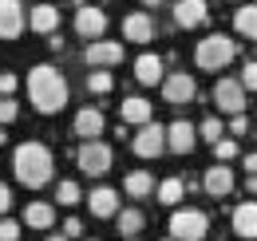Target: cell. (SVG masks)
I'll return each instance as SVG.
<instances>
[{
    "mask_svg": "<svg viewBox=\"0 0 257 241\" xmlns=\"http://www.w3.org/2000/svg\"><path fill=\"white\" fill-rule=\"evenodd\" d=\"M194 95H198V83H194V75H186V71L162 75V99H166V103L182 107V103H190Z\"/></svg>",
    "mask_w": 257,
    "mask_h": 241,
    "instance_id": "9c48e42d",
    "label": "cell"
},
{
    "mask_svg": "<svg viewBox=\"0 0 257 241\" xmlns=\"http://www.w3.org/2000/svg\"><path fill=\"white\" fill-rule=\"evenodd\" d=\"M87 206L95 217H115L119 213V194L111 190V186H95L91 194H87Z\"/></svg>",
    "mask_w": 257,
    "mask_h": 241,
    "instance_id": "e0dca14e",
    "label": "cell"
},
{
    "mask_svg": "<svg viewBox=\"0 0 257 241\" xmlns=\"http://www.w3.org/2000/svg\"><path fill=\"white\" fill-rule=\"evenodd\" d=\"M24 225H32V229H52V225H56V210H52L48 202H28Z\"/></svg>",
    "mask_w": 257,
    "mask_h": 241,
    "instance_id": "7402d4cb",
    "label": "cell"
},
{
    "mask_svg": "<svg viewBox=\"0 0 257 241\" xmlns=\"http://www.w3.org/2000/svg\"><path fill=\"white\" fill-rule=\"evenodd\" d=\"M127 241H139V237H127Z\"/></svg>",
    "mask_w": 257,
    "mask_h": 241,
    "instance_id": "7bdbcfd3",
    "label": "cell"
},
{
    "mask_svg": "<svg viewBox=\"0 0 257 241\" xmlns=\"http://www.w3.org/2000/svg\"><path fill=\"white\" fill-rule=\"evenodd\" d=\"M8 206H12V190L0 182V213H8Z\"/></svg>",
    "mask_w": 257,
    "mask_h": 241,
    "instance_id": "8d00e7d4",
    "label": "cell"
},
{
    "mask_svg": "<svg viewBox=\"0 0 257 241\" xmlns=\"http://www.w3.org/2000/svg\"><path fill=\"white\" fill-rule=\"evenodd\" d=\"M155 194H159L162 206H178V202H182V194H186V182H182V178H166V182L155 186Z\"/></svg>",
    "mask_w": 257,
    "mask_h": 241,
    "instance_id": "d4e9b609",
    "label": "cell"
},
{
    "mask_svg": "<svg viewBox=\"0 0 257 241\" xmlns=\"http://www.w3.org/2000/svg\"><path fill=\"white\" fill-rule=\"evenodd\" d=\"M12 91H16V75L4 71V75H0V99H12Z\"/></svg>",
    "mask_w": 257,
    "mask_h": 241,
    "instance_id": "836d02e7",
    "label": "cell"
},
{
    "mask_svg": "<svg viewBox=\"0 0 257 241\" xmlns=\"http://www.w3.org/2000/svg\"><path fill=\"white\" fill-rule=\"evenodd\" d=\"M210 229V217L202 210H174L170 213V237L174 241H202Z\"/></svg>",
    "mask_w": 257,
    "mask_h": 241,
    "instance_id": "5b68a950",
    "label": "cell"
},
{
    "mask_svg": "<svg viewBox=\"0 0 257 241\" xmlns=\"http://www.w3.org/2000/svg\"><path fill=\"white\" fill-rule=\"evenodd\" d=\"M123 36L135 40V44H151L155 40V20L147 12H131L127 20H123Z\"/></svg>",
    "mask_w": 257,
    "mask_h": 241,
    "instance_id": "2e32d148",
    "label": "cell"
},
{
    "mask_svg": "<svg viewBox=\"0 0 257 241\" xmlns=\"http://www.w3.org/2000/svg\"><path fill=\"white\" fill-rule=\"evenodd\" d=\"M123 123H135V127H147L151 123V115H155V107L143 99V95H131V99H123Z\"/></svg>",
    "mask_w": 257,
    "mask_h": 241,
    "instance_id": "ffe728a7",
    "label": "cell"
},
{
    "mask_svg": "<svg viewBox=\"0 0 257 241\" xmlns=\"http://www.w3.org/2000/svg\"><path fill=\"white\" fill-rule=\"evenodd\" d=\"M83 63L95 71H111L115 63H123V44L119 40H91L83 48Z\"/></svg>",
    "mask_w": 257,
    "mask_h": 241,
    "instance_id": "8992f818",
    "label": "cell"
},
{
    "mask_svg": "<svg viewBox=\"0 0 257 241\" xmlns=\"http://www.w3.org/2000/svg\"><path fill=\"white\" fill-rule=\"evenodd\" d=\"M131 147H135L139 158H159L166 151V127H159V123L151 119L147 127H139V135L131 139Z\"/></svg>",
    "mask_w": 257,
    "mask_h": 241,
    "instance_id": "52a82bcc",
    "label": "cell"
},
{
    "mask_svg": "<svg viewBox=\"0 0 257 241\" xmlns=\"http://www.w3.org/2000/svg\"><path fill=\"white\" fill-rule=\"evenodd\" d=\"M24 4L20 0H0V40H16L24 32Z\"/></svg>",
    "mask_w": 257,
    "mask_h": 241,
    "instance_id": "7c38bea8",
    "label": "cell"
},
{
    "mask_svg": "<svg viewBox=\"0 0 257 241\" xmlns=\"http://www.w3.org/2000/svg\"><path fill=\"white\" fill-rule=\"evenodd\" d=\"M162 0H143V8H159Z\"/></svg>",
    "mask_w": 257,
    "mask_h": 241,
    "instance_id": "ab89813d",
    "label": "cell"
},
{
    "mask_svg": "<svg viewBox=\"0 0 257 241\" xmlns=\"http://www.w3.org/2000/svg\"><path fill=\"white\" fill-rule=\"evenodd\" d=\"M166 241H174V237H166Z\"/></svg>",
    "mask_w": 257,
    "mask_h": 241,
    "instance_id": "ee69618b",
    "label": "cell"
},
{
    "mask_svg": "<svg viewBox=\"0 0 257 241\" xmlns=\"http://www.w3.org/2000/svg\"><path fill=\"white\" fill-rule=\"evenodd\" d=\"M12 174H16L20 186L40 190L44 182L56 174V158H52V151L44 143H20L16 154H12Z\"/></svg>",
    "mask_w": 257,
    "mask_h": 241,
    "instance_id": "7a4b0ae2",
    "label": "cell"
},
{
    "mask_svg": "<svg viewBox=\"0 0 257 241\" xmlns=\"http://www.w3.org/2000/svg\"><path fill=\"white\" fill-rule=\"evenodd\" d=\"M28 99L40 115H60L67 103V79L56 63H36L28 71Z\"/></svg>",
    "mask_w": 257,
    "mask_h": 241,
    "instance_id": "6da1fadb",
    "label": "cell"
},
{
    "mask_svg": "<svg viewBox=\"0 0 257 241\" xmlns=\"http://www.w3.org/2000/svg\"><path fill=\"white\" fill-rule=\"evenodd\" d=\"M214 103H218V111H225V115H241L245 111V87L237 79H218Z\"/></svg>",
    "mask_w": 257,
    "mask_h": 241,
    "instance_id": "30bf717a",
    "label": "cell"
},
{
    "mask_svg": "<svg viewBox=\"0 0 257 241\" xmlns=\"http://www.w3.org/2000/svg\"><path fill=\"white\" fill-rule=\"evenodd\" d=\"M48 241H67L64 233H48Z\"/></svg>",
    "mask_w": 257,
    "mask_h": 241,
    "instance_id": "60d3db41",
    "label": "cell"
},
{
    "mask_svg": "<svg viewBox=\"0 0 257 241\" xmlns=\"http://www.w3.org/2000/svg\"><path fill=\"white\" fill-rule=\"evenodd\" d=\"M115 225H119L123 237H139L143 225H147V217H143V210H119L115 213Z\"/></svg>",
    "mask_w": 257,
    "mask_h": 241,
    "instance_id": "cb8c5ba5",
    "label": "cell"
},
{
    "mask_svg": "<svg viewBox=\"0 0 257 241\" xmlns=\"http://www.w3.org/2000/svg\"><path fill=\"white\" fill-rule=\"evenodd\" d=\"M245 190H249V194H257V174H249V178H245Z\"/></svg>",
    "mask_w": 257,
    "mask_h": 241,
    "instance_id": "f35d334b",
    "label": "cell"
},
{
    "mask_svg": "<svg viewBox=\"0 0 257 241\" xmlns=\"http://www.w3.org/2000/svg\"><path fill=\"white\" fill-rule=\"evenodd\" d=\"M28 24H32V32H40V36H56V28H60V8H52L48 0H44V4H32V8H28Z\"/></svg>",
    "mask_w": 257,
    "mask_h": 241,
    "instance_id": "5bb4252c",
    "label": "cell"
},
{
    "mask_svg": "<svg viewBox=\"0 0 257 241\" xmlns=\"http://www.w3.org/2000/svg\"><path fill=\"white\" fill-rule=\"evenodd\" d=\"M233 56H237V44H233L229 36H222V32L198 40V48H194V63H198L202 71H222Z\"/></svg>",
    "mask_w": 257,
    "mask_h": 241,
    "instance_id": "3957f363",
    "label": "cell"
},
{
    "mask_svg": "<svg viewBox=\"0 0 257 241\" xmlns=\"http://www.w3.org/2000/svg\"><path fill=\"white\" fill-rule=\"evenodd\" d=\"M4 139H8V135H4V127H0V147H4Z\"/></svg>",
    "mask_w": 257,
    "mask_h": 241,
    "instance_id": "b9f144b4",
    "label": "cell"
},
{
    "mask_svg": "<svg viewBox=\"0 0 257 241\" xmlns=\"http://www.w3.org/2000/svg\"><path fill=\"white\" fill-rule=\"evenodd\" d=\"M206 16H210L206 0H174V24L178 28H198Z\"/></svg>",
    "mask_w": 257,
    "mask_h": 241,
    "instance_id": "4fadbf2b",
    "label": "cell"
},
{
    "mask_svg": "<svg viewBox=\"0 0 257 241\" xmlns=\"http://www.w3.org/2000/svg\"><path fill=\"white\" fill-rule=\"evenodd\" d=\"M0 241H20V225L8 221V217H0Z\"/></svg>",
    "mask_w": 257,
    "mask_h": 241,
    "instance_id": "d6a6232c",
    "label": "cell"
},
{
    "mask_svg": "<svg viewBox=\"0 0 257 241\" xmlns=\"http://www.w3.org/2000/svg\"><path fill=\"white\" fill-rule=\"evenodd\" d=\"M245 170H249V174H257V151L245 154Z\"/></svg>",
    "mask_w": 257,
    "mask_h": 241,
    "instance_id": "74e56055",
    "label": "cell"
},
{
    "mask_svg": "<svg viewBox=\"0 0 257 241\" xmlns=\"http://www.w3.org/2000/svg\"><path fill=\"white\" fill-rule=\"evenodd\" d=\"M166 147L174 154H190L194 147H198V127L186 119H174L170 127H166Z\"/></svg>",
    "mask_w": 257,
    "mask_h": 241,
    "instance_id": "8fae6325",
    "label": "cell"
},
{
    "mask_svg": "<svg viewBox=\"0 0 257 241\" xmlns=\"http://www.w3.org/2000/svg\"><path fill=\"white\" fill-rule=\"evenodd\" d=\"M75 32H79L83 40H99V36L107 32V12L79 0V4H75Z\"/></svg>",
    "mask_w": 257,
    "mask_h": 241,
    "instance_id": "ba28073f",
    "label": "cell"
},
{
    "mask_svg": "<svg viewBox=\"0 0 257 241\" xmlns=\"http://www.w3.org/2000/svg\"><path fill=\"white\" fill-rule=\"evenodd\" d=\"M111 87H115V75H111V71H91V75H87V91H95V95H107Z\"/></svg>",
    "mask_w": 257,
    "mask_h": 241,
    "instance_id": "f1b7e54d",
    "label": "cell"
},
{
    "mask_svg": "<svg viewBox=\"0 0 257 241\" xmlns=\"http://www.w3.org/2000/svg\"><path fill=\"white\" fill-rule=\"evenodd\" d=\"M233 28L241 36H249V40H257V4H245V8L233 12Z\"/></svg>",
    "mask_w": 257,
    "mask_h": 241,
    "instance_id": "484cf974",
    "label": "cell"
},
{
    "mask_svg": "<svg viewBox=\"0 0 257 241\" xmlns=\"http://www.w3.org/2000/svg\"><path fill=\"white\" fill-rule=\"evenodd\" d=\"M75 166L83 170V174H91V178H99V174H107L111 166H115V154H111V147L107 143H79V151H75Z\"/></svg>",
    "mask_w": 257,
    "mask_h": 241,
    "instance_id": "277c9868",
    "label": "cell"
},
{
    "mask_svg": "<svg viewBox=\"0 0 257 241\" xmlns=\"http://www.w3.org/2000/svg\"><path fill=\"white\" fill-rule=\"evenodd\" d=\"M245 131H249V119H245V115H233V119H229V135H237V139H241Z\"/></svg>",
    "mask_w": 257,
    "mask_h": 241,
    "instance_id": "d590c367",
    "label": "cell"
},
{
    "mask_svg": "<svg viewBox=\"0 0 257 241\" xmlns=\"http://www.w3.org/2000/svg\"><path fill=\"white\" fill-rule=\"evenodd\" d=\"M16 115H20V107H16V99H0V127H4V123H12Z\"/></svg>",
    "mask_w": 257,
    "mask_h": 241,
    "instance_id": "1f68e13d",
    "label": "cell"
},
{
    "mask_svg": "<svg viewBox=\"0 0 257 241\" xmlns=\"http://www.w3.org/2000/svg\"><path fill=\"white\" fill-rule=\"evenodd\" d=\"M222 135H225V127H222V119H202V127H198V139H206V143H222Z\"/></svg>",
    "mask_w": 257,
    "mask_h": 241,
    "instance_id": "4316f807",
    "label": "cell"
},
{
    "mask_svg": "<svg viewBox=\"0 0 257 241\" xmlns=\"http://www.w3.org/2000/svg\"><path fill=\"white\" fill-rule=\"evenodd\" d=\"M71 131H75L83 143H95L99 135H103V111H99V107H83V111L75 115V123H71Z\"/></svg>",
    "mask_w": 257,
    "mask_h": 241,
    "instance_id": "9a60e30c",
    "label": "cell"
},
{
    "mask_svg": "<svg viewBox=\"0 0 257 241\" xmlns=\"http://www.w3.org/2000/svg\"><path fill=\"white\" fill-rule=\"evenodd\" d=\"M237 83H241L245 91H257V60L241 67V79H237Z\"/></svg>",
    "mask_w": 257,
    "mask_h": 241,
    "instance_id": "4dcf8cb0",
    "label": "cell"
},
{
    "mask_svg": "<svg viewBox=\"0 0 257 241\" xmlns=\"http://www.w3.org/2000/svg\"><path fill=\"white\" fill-rule=\"evenodd\" d=\"M79 198H83V194H79V182H60V186H56V202H60V206H75V202H79Z\"/></svg>",
    "mask_w": 257,
    "mask_h": 241,
    "instance_id": "83f0119b",
    "label": "cell"
},
{
    "mask_svg": "<svg viewBox=\"0 0 257 241\" xmlns=\"http://www.w3.org/2000/svg\"><path fill=\"white\" fill-rule=\"evenodd\" d=\"M233 233L237 237H257V202H241L233 210Z\"/></svg>",
    "mask_w": 257,
    "mask_h": 241,
    "instance_id": "44dd1931",
    "label": "cell"
},
{
    "mask_svg": "<svg viewBox=\"0 0 257 241\" xmlns=\"http://www.w3.org/2000/svg\"><path fill=\"white\" fill-rule=\"evenodd\" d=\"M60 233H64L67 241H71V237H79V233H83V221H79V217H67V221H64V229H60Z\"/></svg>",
    "mask_w": 257,
    "mask_h": 241,
    "instance_id": "e575fe53",
    "label": "cell"
},
{
    "mask_svg": "<svg viewBox=\"0 0 257 241\" xmlns=\"http://www.w3.org/2000/svg\"><path fill=\"white\" fill-rule=\"evenodd\" d=\"M214 154H218V162L237 158V139H222V143H214Z\"/></svg>",
    "mask_w": 257,
    "mask_h": 241,
    "instance_id": "f546056e",
    "label": "cell"
},
{
    "mask_svg": "<svg viewBox=\"0 0 257 241\" xmlns=\"http://www.w3.org/2000/svg\"><path fill=\"white\" fill-rule=\"evenodd\" d=\"M202 186H206L210 198H225V194L233 190V170H229V166H210L206 178H202Z\"/></svg>",
    "mask_w": 257,
    "mask_h": 241,
    "instance_id": "ac0fdd59",
    "label": "cell"
},
{
    "mask_svg": "<svg viewBox=\"0 0 257 241\" xmlns=\"http://www.w3.org/2000/svg\"><path fill=\"white\" fill-rule=\"evenodd\" d=\"M135 79H139L143 87L162 83V60H159V56H151V52H143V56L135 60Z\"/></svg>",
    "mask_w": 257,
    "mask_h": 241,
    "instance_id": "d6986e66",
    "label": "cell"
},
{
    "mask_svg": "<svg viewBox=\"0 0 257 241\" xmlns=\"http://www.w3.org/2000/svg\"><path fill=\"white\" fill-rule=\"evenodd\" d=\"M123 190H127L131 198H151V194H155V178H151L147 170H131L127 182H123Z\"/></svg>",
    "mask_w": 257,
    "mask_h": 241,
    "instance_id": "603a6c76",
    "label": "cell"
}]
</instances>
